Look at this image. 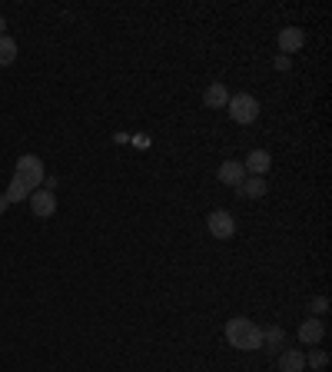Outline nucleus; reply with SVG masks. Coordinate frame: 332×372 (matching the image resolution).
Wrapping results in <instances>:
<instances>
[{
	"instance_id": "0eeeda50",
	"label": "nucleus",
	"mask_w": 332,
	"mask_h": 372,
	"mask_svg": "<svg viewBox=\"0 0 332 372\" xmlns=\"http://www.w3.org/2000/svg\"><path fill=\"white\" fill-rule=\"evenodd\" d=\"M303 43H306V34L299 30V27H282L279 30V50L289 57V53L303 50Z\"/></svg>"
},
{
	"instance_id": "f03ea898",
	"label": "nucleus",
	"mask_w": 332,
	"mask_h": 372,
	"mask_svg": "<svg viewBox=\"0 0 332 372\" xmlns=\"http://www.w3.org/2000/svg\"><path fill=\"white\" fill-rule=\"evenodd\" d=\"M226 110H230L233 123H240V127H249L256 116H259V100H256V97H249V93H236V97H230Z\"/></svg>"
},
{
	"instance_id": "f257e3e1",
	"label": "nucleus",
	"mask_w": 332,
	"mask_h": 372,
	"mask_svg": "<svg viewBox=\"0 0 332 372\" xmlns=\"http://www.w3.org/2000/svg\"><path fill=\"white\" fill-rule=\"evenodd\" d=\"M226 339H230L233 349L253 352V349L263 346V329H259L253 319H246V316H236V319L226 322Z\"/></svg>"
},
{
	"instance_id": "4468645a",
	"label": "nucleus",
	"mask_w": 332,
	"mask_h": 372,
	"mask_svg": "<svg viewBox=\"0 0 332 372\" xmlns=\"http://www.w3.org/2000/svg\"><path fill=\"white\" fill-rule=\"evenodd\" d=\"M30 186H24V183L17 180V177H13L11 180V186H7V190H4V196H7V203H20V200H30Z\"/></svg>"
},
{
	"instance_id": "423d86ee",
	"label": "nucleus",
	"mask_w": 332,
	"mask_h": 372,
	"mask_svg": "<svg viewBox=\"0 0 332 372\" xmlns=\"http://www.w3.org/2000/svg\"><path fill=\"white\" fill-rule=\"evenodd\" d=\"M322 336H326V322H322L319 316L303 319V326H299V343H303V346H319Z\"/></svg>"
},
{
	"instance_id": "2eb2a0df",
	"label": "nucleus",
	"mask_w": 332,
	"mask_h": 372,
	"mask_svg": "<svg viewBox=\"0 0 332 372\" xmlns=\"http://www.w3.org/2000/svg\"><path fill=\"white\" fill-rule=\"evenodd\" d=\"M13 60H17V40L13 37H0V67H11Z\"/></svg>"
},
{
	"instance_id": "dca6fc26",
	"label": "nucleus",
	"mask_w": 332,
	"mask_h": 372,
	"mask_svg": "<svg viewBox=\"0 0 332 372\" xmlns=\"http://www.w3.org/2000/svg\"><path fill=\"white\" fill-rule=\"evenodd\" d=\"M326 362H329V356H326L322 349H312L306 356V366H312V369H326Z\"/></svg>"
},
{
	"instance_id": "a211bd4d",
	"label": "nucleus",
	"mask_w": 332,
	"mask_h": 372,
	"mask_svg": "<svg viewBox=\"0 0 332 372\" xmlns=\"http://www.w3.org/2000/svg\"><path fill=\"white\" fill-rule=\"evenodd\" d=\"M276 70H289V57H286V53L276 57Z\"/></svg>"
},
{
	"instance_id": "ddd939ff",
	"label": "nucleus",
	"mask_w": 332,
	"mask_h": 372,
	"mask_svg": "<svg viewBox=\"0 0 332 372\" xmlns=\"http://www.w3.org/2000/svg\"><path fill=\"white\" fill-rule=\"evenodd\" d=\"M266 180L263 177H249V180H243L240 186H236V193L240 196H246V200H259V196H266Z\"/></svg>"
},
{
	"instance_id": "9b49d317",
	"label": "nucleus",
	"mask_w": 332,
	"mask_h": 372,
	"mask_svg": "<svg viewBox=\"0 0 332 372\" xmlns=\"http://www.w3.org/2000/svg\"><path fill=\"white\" fill-rule=\"evenodd\" d=\"M279 369L282 372H303L306 369V352H299V349H282L279 352Z\"/></svg>"
},
{
	"instance_id": "6ab92c4d",
	"label": "nucleus",
	"mask_w": 332,
	"mask_h": 372,
	"mask_svg": "<svg viewBox=\"0 0 332 372\" xmlns=\"http://www.w3.org/2000/svg\"><path fill=\"white\" fill-rule=\"evenodd\" d=\"M7 206H11V203H7V196H4V193H0V213H4V209H7Z\"/></svg>"
},
{
	"instance_id": "6e6552de",
	"label": "nucleus",
	"mask_w": 332,
	"mask_h": 372,
	"mask_svg": "<svg viewBox=\"0 0 332 372\" xmlns=\"http://www.w3.org/2000/svg\"><path fill=\"white\" fill-rule=\"evenodd\" d=\"M216 177H219V183H223V186H233V190H236V186L246 180V170H243V163H240V160H226V163L219 167Z\"/></svg>"
},
{
	"instance_id": "20e7f679",
	"label": "nucleus",
	"mask_w": 332,
	"mask_h": 372,
	"mask_svg": "<svg viewBox=\"0 0 332 372\" xmlns=\"http://www.w3.org/2000/svg\"><path fill=\"white\" fill-rule=\"evenodd\" d=\"M206 230L213 233V240H233V233H236V219H233L230 209H213L209 219H206Z\"/></svg>"
},
{
	"instance_id": "aec40b11",
	"label": "nucleus",
	"mask_w": 332,
	"mask_h": 372,
	"mask_svg": "<svg viewBox=\"0 0 332 372\" xmlns=\"http://www.w3.org/2000/svg\"><path fill=\"white\" fill-rule=\"evenodd\" d=\"M4 30H7V20H4V17H0V37H4Z\"/></svg>"
},
{
	"instance_id": "f3484780",
	"label": "nucleus",
	"mask_w": 332,
	"mask_h": 372,
	"mask_svg": "<svg viewBox=\"0 0 332 372\" xmlns=\"http://www.w3.org/2000/svg\"><path fill=\"white\" fill-rule=\"evenodd\" d=\"M326 309H329V299H326V296H316V299L309 303V312H312V316H322Z\"/></svg>"
},
{
	"instance_id": "1a4fd4ad",
	"label": "nucleus",
	"mask_w": 332,
	"mask_h": 372,
	"mask_svg": "<svg viewBox=\"0 0 332 372\" xmlns=\"http://www.w3.org/2000/svg\"><path fill=\"white\" fill-rule=\"evenodd\" d=\"M269 167H272V156H269L266 150H253V153L246 156V163H243V170L249 173V177H263Z\"/></svg>"
},
{
	"instance_id": "39448f33",
	"label": "nucleus",
	"mask_w": 332,
	"mask_h": 372,
	"mask_svg": "<svg viewBox=\"0 0 332 372\" xmlns=\"http://www.w3.org/2000/svg\"><path fill=\"white\" fill-rule=\"evenodd\" d=\"M30 209H34V216L50 219L57 213V196L50 190H34L30 193Z\"/></svg>"
},
{
	"instance_id": "7ed1b4c3",
	"label": "nucleus",
	"mask_w": 332,
	"mask_h": 372,
	"mask_svg": "<svg viewBox=\"0 0 332 372\" xmlns=\"http://www.w3.org/2000/svg\"><path fill=\"white\" fill-rule=\"evenodd\" d=\"M17 180L24 183V186H30V190H37L40 183L47 180V173H43V160L34 153H24L20 160H17V173H13Z\"/></svg>"
},
{
	"instance_id": "9d476101",
	"label": "nucleus",
	"mask_w": 332,
	"mask_h": 372,
	"mask_svg": "<svg viewBox=\"0 0 332 372\" xmlns=\"http://www.w3.org/2000/svg\"><path fill=\"white\" fill-rule=\"evenodd\" d=\"M203 103L209 106V110H223L226 103H230V90L223 87V83H209L203 93Z\"/></svg>"
},
{
	"instance_id": "f8f14e48",
	"label": "nucleus",
	"mask_w": 332,
	"mask_h": 372,
	"mask_svg": "<svg viewBox=\"0 0 332 372\" xmlns=\"http://www.w3.org/2000/svg\"><path fill=\"white\" fill-rule=\"evenodd\" d=\"M263 349H266V352H272V356H279L282 349H286V333H282L279 326H269V329H263Z\"/></svg>"
}]
</instances>
